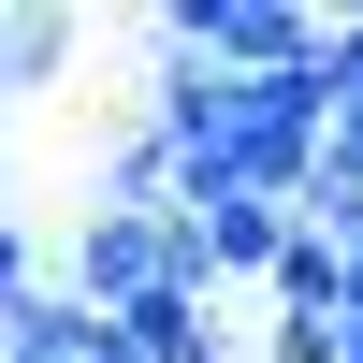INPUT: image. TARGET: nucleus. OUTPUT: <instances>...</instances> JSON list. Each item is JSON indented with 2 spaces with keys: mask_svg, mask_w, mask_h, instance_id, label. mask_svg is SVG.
<instances>
[{
  "mask_svg": "<svg viewBox=\"0 0 363 363\" xmlns=\"http://www.w3.org/2000/svg\"><path fill=\"white\" fill-rule=\"evenodd\" d=\"M102 363H116V349H102Z\"/></svg>",
  "mask_w": 363,
  "mask_h": 363,
  "instance_id": "obj_9",
  "label": "nucleus"
},
{
  "mask_svg": "<svg viewBox=\"0 0 363 363\" xmlns=\"http://www.w3.org/2000/svg\"><path fill=\"white\" fill-rule=\"evenodd\" d=\"M73 44H87V29L58 15V0H29V15H0V102H15V87H58V73H73Z\"/></svg>",
  "mask_w": 363,
  "mask_h": 363,
  "instance_id": "obj_5",
  "label": "nucleus"
},
{
  "mask_svg": "<svg viewBox=\"0 0 363 363\" xmlns=\"http://www.w3.org/2000/svg\"><path fill=\"white\" fill-rule=\"evenodd\" d=\"M58 291H73L87 320L145 306V291H174V218H145V203H87L73 218V262H58ZM203 306V291H189Z\"/></svg>",
  "mask_w": 363,
  "mask_h": 363,
  "instance_id": "obj_1",
  "label": "nucleus"
},
{
  "mask_svg": "<svg viewBox=\"0 0 363 363\" xmlns=\"http://www.w3.org/2000/svg\"><path fill=\"white\" fill-rule=\"evenodd\" d=\"M15 291H29V233L0 218V306H15Z\"/></svg>",
  "mask_w": 363,
  "mask_h": 363,
  "instance_id": "obj_7",
  "label": "nucleus"
},
{
  "mask_svg": "<svg viewBox=\"0 0 363 363\" xmlns=\"http://www.w3.org/2000/svg\"><path fill=\"white\" fill-rule=\"evenodd\" d=\"M0 218H15V160H0Z\"/></svg>",
  "mask_w": 363,
  "mask_h": 363,
  "instance_id": "obj_8",
  "label": "nucleus"
},
{
  "mask_svg": "<svg viewBox=\"0 0 363 363\" xmlns=\"http://www.w3.org/2000/svg\"><path fill=\"white\" fill-rule=\"evenodd\" d=\"M277 335H335V306H349V262H335V233H306L291 218V247H277Z\"/></svg>",
  "mask_w": 363,
  "mask_h": 363,
  "instance_id": "obj_3",
  "label": "nucleus"
},
{
  "mask_svg": "<svg viewBox=\"0 0 363 363\" xmlns=\"http://www.w3.org/2000/svg\"><path fill=\"white\" fill-rule=\"evenodd\" d=\"M174 233H189V277L203 291H262L277 247H291V203H247V189H233V203H189Z\"/></svg>",
  "mask_w": 363,
  "mask_h": 363,
  "instance_id": "obj_2",
  "label": "nucleus"
},
{
  "mask_svg": "<svg viewBox=\"0 0 363 363\" xmlns=\"http://www.w3.org/2000/svg\"><path fill=\"white\" fill-rule=\"evenodd\" d=\"M102 349H116V363H218V320H203L189 291H145V306L102 320Z\"/></svg>",
  "mask_w": 363,
  "mask_h": 363,
  "instance_id": "obj_4",
  "label": "nucleus"
},
{
  "mask_svg": "<svg viewBox=\"0 0 363 363\" xmlns=\"http://www.w3.org/2000/svg\"><path fill=\"white\" fill-rule=\"evenodd\" d=\"M102 203H145V218H174V145L145 131V116L102 145Z\"/></svg>",
  "mask_w": 363,
  "mask_h": 363,
  "instance_id": "obj_6",
  "label": "nucleus"
}]
</instances>
